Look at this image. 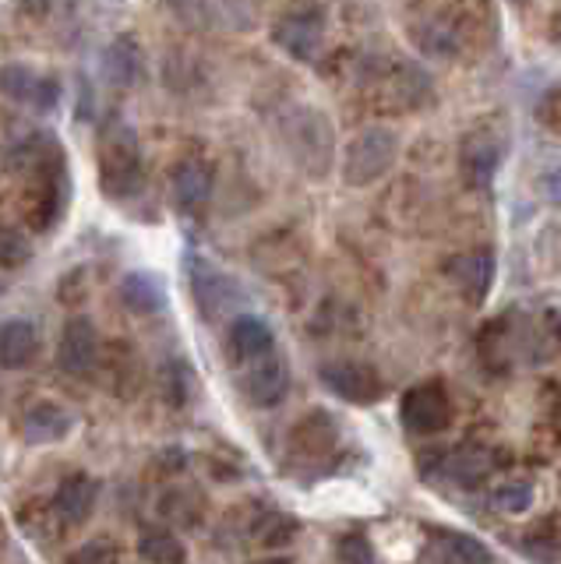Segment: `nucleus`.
<instances>
[{"label":"nucleus","instance_id":"f257e3e1","mask_svg":"<svg viewBox=\"0 0 561 564\" xmlns=\"http://www.w3.org/2000/svg\"><path fill=\"white\" fill-rule=\"evenodd\" d=\"M142 149L128 123L114 120L99 138V187L107 198L125 202L142 187Z\"/></svg>","mask_w":561,"mask_h":564},{"label":"nucleus","instance_id":"f03ea898","mask_svg":"<svg viewBox=\"0 0 561 564\" xmlns=\"http://www.w3.org/2000/svg\"><path fill=\"white\" fill-rule=\"evenodd\" d=\"M22 170L32 181V194H29V212H32V226L36 229H50L57 223L61 208H64V166L57 149L50 145L46 138L29 141L22 149Z\"/></svg>","mask_w":561,"mask_h":564},{"label":"nucleus","instance_id":"7ed1b4c3","mask_svg":"<svg viewBox=\"0 0 561 564\" xmlns=\"http://www.w3.org/2000/svg\"><path fill=\"white\" fill-rule=\"evenodd\" d=\"M364 88L371 102L385 113L417 110L431 99V78L410 61H378L367 67Z\"/></svg>","mask_w":561,"mask_h":564},{"label":"nucleus","instance_id":"20e7f679","mask_svg":"<svg viewBox=\"0 0 561 564\" xmlns=\"http://www.w3.org/2000/svg\"><path fill=\"white\" fill-rule=\"evenodd\" d=\"M283 141L290 155L301 163L311 176H322L332 166V149H336V134L325 113L311 110V106H296L283 117Z\"/></svg>","mask_w":561,"mask_h":564},{"label":"nucleus","instance_id":"39448f33","mask_svg":"<svg viewBox=\"0 0 561 564\" xmlns=\"http://www.w3.org/2000/svg\"><path fill=\"white\" fill-rule=\"evenodd\" d=\"M399 138L389 128H367L360 131L343 152V181L349 187H367L381 181L385 173L396 166Z\"/></svg>","mask_w":561,"mask_h":564},{"label":"nucleus","instance_id":"423d86ee","mask_svg":"<svg viewBox=\"0 0 561 564\" xmlns=\"http://www.w3.org/2000/svg\"><path fill=\"white\" fill-rule=\"evenodd\" d=\"M452 399L445 392L442 381H420L413 388L402 392L399 402V416H402V427L417 437H434L452 427Z\"/></svg>","mask_w":561,"mask_h":564},{"label":"nucleus","instance_id":"0eeeda50","mask_svg":"<svg viewBox=\"0 0 561 564\" xmlns=\"http://www.w3.org/2000/svg\"><path fill=\"white\" fill-rule=\"evenodd\" d=\"M319 378L332 395L349 405H375L385 395L381 375L364 360H328L319 367Z\"/></svg>","mask_w":561,"mask_h":564},{"label":"nucleus","instance_id":"6e6552de","mask_svg":"<svg viewBox=\"0 0 561 564\" xmlns=\"http://www.w3.org/2000/svg\"><path fill=\"white\" fill-rule=\"evenodd\" d=\"M103 360L99 332L89 317H72L57 343V367L67 378H93Z\"/></svg>","mask_w":561,"mask_h":564},{"label":"nucleus","instance_id":"1a4fd4ad","mask_svg":"<svg viewBox=\"0 0 561 564\" xmlns=\"http://www.w3.org/2000/svg\"><path fill=\"white\" fill-rule=\"evenodd\" d=\"M240 392L251 405H258V410H272V405L283 402L290 392V370H287L283 357L272 349V352H266V357L244 364Z\"/></svg>","mask_w":561,"mask_h":564},{"label":"nucleus","instance_id":"9d476101","mask_svg":"<svg viewBox=\"0 0 561 564\" xmlns=\"http://www.w3.org/2000/svg\"><path fill=\"white\" fill-rule=\"evenodd\" d=\"M272 40L283 46L293 61H314L325 43V22L319 11H293L276 22Z\"/></svg>","mask_w":561,"mask_h":564},{"label":"nucleus","instance_id":"9b49d317","mask_svg":"<svg viewBox=\"0 0 561 564\" xmlns=\"http://www.w3.org/2000/svg\"><path fill=\"white\" fill-rule=\"evenodd\" d=\"M428 564H495L490 546L460 529H431L424 543Z\"/></svg>","mask_w":561,"mask_h":564},{"label":"nucleus","instance_id":"f8f14e48","mask_svg":"<svg viewBox=\"0 0 561 564\" xmlns=\"http://www.w3.org/2000/svg\"><path fill=\"white\" fill-rule=\"evenodd\" d=\"M438 473H442L449 484L473 490L495 473V452L484 445H460L455 452L438 455Z\"/></svg>","mask_w":561,"mask_h":564},{"label":"nucleus","instance_id":"ddd939ff","mask_svg":"<svg viewBox=\"0 0 561 564\" xmlns=\"http://www.w3.org/2000/svg\"><path fill=\"white\" fill-rule=\"evenodd\" d=\"M170 194L181 212H202L213 198V170L202 159H181L170 173Z\"/></svg>","mask_w":561,"mask_h":564},{"label":"nucleus","instance_id":"4468645a","mask_svg":"<svg viewBox=\"0 0 561 564\" xmlns=\"http://www.w3.org/2000/svg\"><path fill=\"white\" fill-rule=\"evenodd\" d=\"M272 349H276V335L261 317L244 314V317H234V325L226 328V357L237 367L266 357Z\"/></svg>","mask_w":561,"mask_h":564},{"label":"nucleus","instance_id":"2eb2a0df","mask_svg":"<svg viewBox=\"0 0 561 564\" xmlns=\"http://www.w3.org/2000/svg\"><path fill=\"white\" fill-rule=\"evenodd\" d=\"M96 501H99V484L89 473H72L67 480H61L54 494V511L64 525H82L93 519Z\"/></svg>","mask_w":561,"mask_h":564},{"label":"nucleus","instance_id":"dca6fc26","mask_svg":"<svg viewBox=\"0 0 561 564\" xmlns=\"http://www.w3.org/2000/svg\"><path fill=\"white\" fill-rule=\"evenodd\" d=\"M449 279L460 286L470 304H484L490 286H495V254L490 251H470L449 261Z\"/></svg>","mask_w":561,"mask_h":564},{"label":"nucleus","instance_id":"f3484780","mask_svg":"<svg viewBox=\"0 0 561 564\" xmlns=\"http://www.w3.org/2000/svg\"><path fill=\"white\" fill-rule=\"evenodd\" d=\"M75 427V416L64 410L61 402H32L25 416H22V434L29 445H57Z\"/></svg>","mask_w":561,"mask_h":564},{"label":"nucleus","instance_id":"a211bd4d","mask_svg":"<svg viewBox=\"0 0 561 564\" xmlns=\"http://www.w3.org/2000/svg\"><path fill=\"white\" fill-rule=\"evenodd\" d=\"M40 357V332L25 317H11L0 325V367L4 370H25Z\"/></svg>","mask_w":561,"mask_h":564},{"label":"nucleus","instance_id":"6ab92c4d","mask_svg":"<svg viewBox=\"0 0 561 564\" xmlns=\"http://www.w3.org/2000/svg\"><path fill=\"white\" fill-rule=\"evenodd\" d=\"M501 163L498 141L490 134H470L460 149V173L470 187H487Z\"/></svg>","mask_w":561,"mask_h":564},{"label":"nucleus","instance_id":"aec40b11","mask_svg":"<svg viewBox=\"0 0 561 564\" xmlns=\"http://www.w3.org/2000/svg\"><path fill=\"white\" fill-rule=\"evenodd\" d=\"M138 557L145 564H187V551L181 536L166 525H149L138 540Z\"/></svg>","mask_w":561,"mask_h":564},{"label":"nucleus","instance_id":"412c9836","mask_svg":"<svg viewBox=\"0 0 561 564\" xmlns=\"http://www.w3.org/2000/svg\"><path fill=\"white\" fill-rule=\"evenodd\" d=\"M0 85H4V93L11 99H22V102H32V106H50L57 96L54 82L32 75V70H25V67H4V70H0Z\"/></svg>","mask_w":561,"mask_h":564},{"label":"nucleus","instance_id":"4be33fe9","mask_svg":"<svg viewBox=\"0 0 561 564\" xmlns=\"http://www.w3.org/2000/svg\"><path fill=\"white\" fill-rule=\"evenodd\" d=\"M336 441H339L336 423H332L322 410H314L308 420L296 423V431H293V448H301L304 455H328L336 448Z\"/></svg>","mask_w":561,"mask_h":564},{"label":"nucleus","instance_id":"5701e85b","mask_svg":"<svg viewBox=\"0 0 561 564\" xmlns=\"http://www.w3.org/2000/svg\"><path fill=\"white\" fill-rule=\"evenodd\" d=\"M138 64H142V53H138L134 40H128V35H120V40L107 50V75L120 88L138 78Z\"/></svg>","mask_w":561,"mask_h":564},{"label":"nucleus","instance_id":"b1692460","mask_svg":"<svg viewBox=\"0 0 561 564\" xmlns=\"http://www.w3.org/2000/svg\"><path fill=\"white\" fill-rule=\"evenodd\" d=\"M120 293H125V304L138 314H152L163 307V286H155V279L149 275H128Z\"/></svg>","mask_w":561,"mask_h":564},{"label":"nucleus","instance_id":"393cba45","mask_svg":"<svg viewBox=\"0 0 561 564\" xmlns=\"http://www.w3.org/2000/svg\"><path fill=\"white\" fill-rule=\"evenodd\" d=\"M522 554L530 557L533 564H554V554H558V533L551 529V522L533 525L530 533L522 536Z\"/></svg>","mask_w":561,"mask_h":564},{"label":"nucleus","instance_id":"a878e982","mask_svg":"<svg viewBox=\"0 0 561 564\" xmlns=\"http://www.w3.org/2000/svg\"><path fill=\"white\" fill-rule=\"evenodd\" d=\"M29 258H32V243L22 229L0 226V269H19Z\"/></svg>","mask_w":561,"mask_h":564},{"label":"nucleus","instance_id":"bb28decb","mask_svg":"<svg viewBox=\"0 0 561 564\" xmlns=\"http://www.w3.org/2000/svg\"><path fill=\"white\" fill-rule=\"evenodd\" d=\"M533 505V484L530 480H508L495 490V508L508 511V516H519Z\"/></svg>","mask_w":561,"mask_h":564},{"label":"nucleus","instance_id":"cd10ccee","mask_svg":"<svg viewBox=\"0 0 561 564\" xmlns=\"http://www.w3.org/2000/svg\"><path fill=\"white\" fill-rule=\"evenodd\" d=\"M296 536V519L290 516H269L258 522V543L276 551V546H287Z\"/></svg>","mask_w":561,"mask_h":564},{"label":"nucleus","instance_id":"c85d7f7f","mask_svg":"<svg viewBox=\"0 0 561 564\" xmlns=\"http://www.w3.org/2000/svg\"><path fill=\"white\" fill-rule=\"evenodd\" d=\"M336 564H378V554L364 533H346L336 543Z\"/></svg>","mask_w":561,"mask_h":564},{"label":"nucleus","instance_id":"c756f323","mask_svg":"<svg viewBox=\"0 0 561 564\" xmlns=\"http://www.w3.org/2000/svg\"><path fill=\"white\" fill-rule=\"evenodd\" d=\"M64 564H120V546L114 540H89Z\"/></svg>","mask_w":561,"mask_h":564},{"label":"nucleus","instance_id":"7c9ffc66","mask_svg":"<svg viewBox=\"0 0 561 564\" xmlns=\"http://www.w3.org/2000/svg\"><path fill=\"white\" fill-rule=\"evenodd\" d=\"M187 381H191V370L181 360H173L166 367V399H170V405H184L187 402Z\"/></svg>","mask_w":561,"mask_h":564},{"label":"nucleus","instance_id":"2f4dec72","mask_svg":"<svg viewBox=\"0 0 561 564\" xmlns=\"http://www.w3.org/2000/svg\"><path fill=\"white\" fill-rule=\"evenodd\" d=\"M537 117H540L543 128L561 131V85H554L551 93L540 99V106H537Z\"/></svg>","mask_w":561,"mask_h":564},{"label":"nucleus","instance_id":"473e14b6","mask_svg":"<svg viewBox=\"0 0 561 564\" xmlns=\"http://www.w3.org/2000/svg\"><path fill=\"white\" fill-rule=\"evenodd\" d=\"M551 35H554V43L561 46V4H558V11H554V18H551Z\"/></svg>","mask_w":561,"mask_h":564},{"label":"nucleus","instance_id":"72a5a7b5","mask_svg":"<svg viewBox=\"0 0 561 564\" xmlns=\"http://www.w3.org/2000/svg\"><path fill=\"white\" fill-rule=\"evenodd\" d=\"M251 564H293L290 557H261V561H251Z\"/></svg>","mask_w":561,"mask_h":564}]
</instances>
